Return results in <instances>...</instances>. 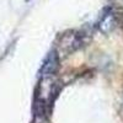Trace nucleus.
<instances>
[{"instance_id": "obj_1", "label": "nucleus", "mask_w": 123, "mask_h": 123, "mask_svg": "<svg viewBox=\"0 0 123 123\" xmlns=\"http://www.w3.org/2000/svg\"><path fill=\"white\" fill-rule=\"evenodd\" d=\"M57 68H58V57L55 52H52L49 53V55L44 60V64L42 65V75L44 78L52 76L55 73Z\"/></svg>"}, {"instance_id": "obj_2", "label": "nucleus", "mask_w": 123, "mask_h": 123, "mask_svg": "<svg viewBox=\"0 0 123 123\" xmlns=\"http://www.w3.org/2000/svg\"><path fill=\"white\" fill-rule=\"evenodd\" d=\"M115 25H116L115 15H113V12H112V11H108V12H106L104 16L101 17L98 27H100V30L102 31V32L107 33L108 31H111L112 28L115 27Z\"/></svg>"}]
</instances>
